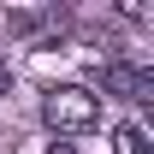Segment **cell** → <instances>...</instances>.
I'll list each match as a JSON object with an SVG mask.
<instances>
[{
    "label": "cell",
    "mask_w": 154,
    "mask_h": 154,
    "mask_svg": "<svg viewBox=\"0 0 154 154\" xmlns=\"http://www.w3.org/2000/svg\"><path fill=\"white\" fill-rule=\"evenodd\" d=\"M42 113H48V125H54L59 136H89L101 125V95L83 89V83H59V89H48Z\"/></svg>",
    "instance_id": "obj_1"
},
{
    "label": "cell",
    "mask_w": 154,
    "mask_h": 154,
    "mask_svg": "<svg viewBox=\"0 0 154 154\" xmlns=\"http://www.w3.org/2000/svg\"><path fill=\"white\" fill-rule=\"evenodd\" d=\"M101 83L113 89V95H125V101H154V71H142V65H101Z\"/></svg>",
    "instance_id": "obj_2"
},
{
    "label": "cell",
    "mask_w": 154,
    "mask_h": 154,
    "mask_svg": "<svg viewBox=\"0 0 154 154\" xmlns=\"http://www.w3.org/2000/svg\"><path fill=\"white\" fill-rule=\"evenodd\" d=\"M113 154H154L148 148V131H142V125H119L113 131Z\"/></svg>",
    "instance_id": "obj_3"
},
{
    "label": "cell",
    "mask_w": 154,
    "mask_h": 154,
    "mask_svg": "<svg viewBox=\"0 0 154 154\" xmlns=\"http://www.w3.org/2000/svg\"><path fill=\"white\" fill-rule=\"evenodd\" d=\"M6 89H12V65L0 59V95H6Z\"/></svg>",
    "instance_id": "obj_4"
},
{
    "label": "cell",
    "mask_w": 154,
    "mask_h": 154,
    "mask_svg": "<svg viewBox=\"0 0 154 154\" xmlns=\"http://www.w3.org/2000/svg\"><path fill=\"white\" fill-rule=\"evenodd\" d=\"M48 154H77V148H65V142H59V148H48Z\"/></svg>",
    "instance_id": "obj_5"
}]
</instances>
